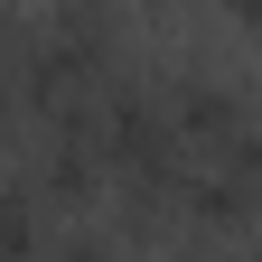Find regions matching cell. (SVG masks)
<instances>
[{
	"label": "cell",
	"mask_w": 262,
	"mask_h": 262,
	"mask_svg": "<svg viewBox=\"0 0 262 262\" xmlns=\"http://www.w3.org/2000/svg\"><path fill=\"white\" fill-rule=\"evenodd\" d=\"M187 262H244V253L234 244H206V253H187Z\"/></svg>",
	"instance_id": "obj_1"
}]
</instances>
